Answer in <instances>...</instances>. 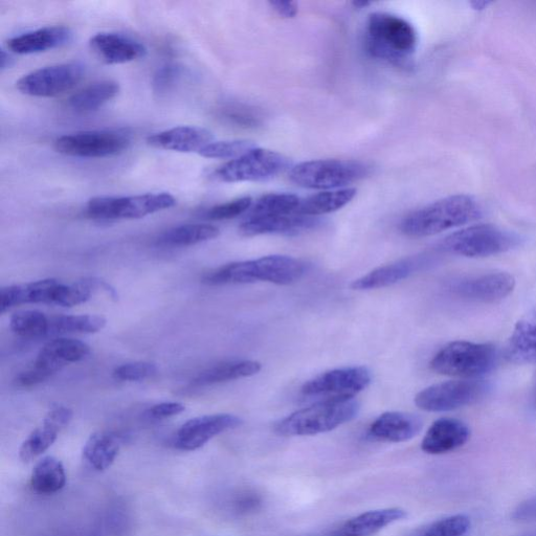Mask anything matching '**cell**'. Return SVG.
I'll use <instances>...</instances> for the list:
<instances>
[{
  "label": "cell",
  "instance_id": "obj_16",
  "mask_svg": "<svg viewBox=\"0 0 536 536\" xmlns=\"http://www.w3.org/2000/svg\"><path fill=\"white\" fill-rule=\"evenodd\" d=\"M515 287V277L505 272L466 276L450 285L455 296L480 303L500 302L507 298Z\"/></svg>",
  "mask_w": 536,
  "mask_h": 536
},
{
  "label": "cell",
  "instance_id": "obj_44",
  "mask_svg": "<svg viewBox=\"0 0 536 536\" xmlns=\"http://www.w3.org/2000/svg\"><path fill=\"white\" fill-rule=\"evenodd\" d=\"M186 407L181 402H162L155 405L148 411V416L152 419H166L182 414Z\"/></svg>",
  "mask_w": 536,
  "mask_h": 536
},
{
  "label": "cell",
  "instance_id": "obj_24",
  "mask_svg": "<svg viewBox=\"0 0 536 536\" xmlns=\"http://www.w3.org/2000/svg\"><path fill=\"white\" fill-rule=\"evenodd\" d=\"M423 423L412 414L402 412H387L379 416L369 429L374 439L386 442H405L417 436Z\"/></svg>",
  "mask_w": 536,
  "mask_h": 536
},
{
  "label": "cell",
  "instance_id": "obj_42",
  "mask_svg": "<svg viewBox=\"0 0 536 536\" xmlns=\"http://www.w3.org/2000/svg\"><path fill=\"white\" fill-rule=\"evenodd\" d=\"M181 77V67L175 64H166L159 69L153 78L154 91L165 94L176 84Z\"/></svg>",
  "mask_w": 536,
  "mask_h": 536
},
{
  "label": "cell",
  "instance_id": "obj_27",
  "mask_svg": "<svg viewBox=\"0 0 536 536\" xmlns=\"http://www.w3.org/2000/svg\"><path fill=\"white\" fill-rule=\"evenodd\" d=\"M407 512L401 508L372 510L347 521L343 527L344 536H371L387 526L402 521Z\"/></svg>",
  "mask_w": 536,
  "mask_h": 536
},
{
  "label": "cell",
  "instance_id": "obj_5",
  "mask_svg": "<svg viewBox=\"0 0 536 536\" xmlns=\"http://www.w3.org/2000/svg\"><path fill=\"white\" fill-rule=\"evenodd\" d=\"M92 296V289L83 281L65 284L56 279H46L3 287L0 290V311L5 314L22 304L74 307L86 303Z\"/></svg>",
  "mask_w": 536,
  "mask_h": 536
},
{
  "label": "cell",
  "instance_id": "obj_32",
  "mask_svg": "<svg viewBox=\"0 0 536 536\" xmlns=\"http://www.w3.org/2000/svg\"><path fill=\"white\" fill-rule=\"evenodd\" d=\"M219 230L211 225H185L165 232L159 243L165 247H190L201 242L215 239Z\"/></svg>",
  "mask_w": 536,
  "mask_h": 536
},
{
  "label": "cell",
  "instance_id": "obj_18",
  "mask_svg": "<svg viewBox=\"0 0 536 536\" xmlns=\"http://www.w3.org/2000/svg\"><path fill=\"white\" fill-rule=\"evenodd\" d=\"M432 263V257L427 255L402 259L376 268L369 274L354 280L350 287L353 290H359V292L388 287L409 278Z\"/></svg>",
  "mask_w": 536,
  "mask_h": 536
},
{
  "label": "cell",
  "instance_id": "obj_38",
  "mask_svg": "<svg viewBox=\"0 0 536 536\" xmlns=\"http://www.w3.org/2000/svg\"><path fill=\"white\" fill-rule=\"evenodd\" d=\"M220 116L228 123L242 128H255L262 123V116L254 107L232 103L221 108Z\"/></svg>",
  "mask_w": 536,
  "mask_h": 536
},
{
  "label": "cell",
  "instance_id": "obj_20",
  "mask_svg": "<svg viewBox=\"0 0 536 536\" xmlns=\"http://www.w3.org/2000/svg\"><path fill=\"white\" fill-rule=\"evenodd\" d=\"M469 437L471 430L464 422L455 418H441L432 424L424 436L421 449L430 455H442L462 448Z\"/></svg>",
  "mask_w": 536,
  "mask_h": 536
},
{
  "label": "cell",
  "instance_id": "obj_47",
  "mask_svg": "<svg viewBox=\"0 0 536 536\" xmlns=\"http://www.w3.org/2000/svg\"><path fill=\"white\" fill-rule=\"evenodd\" d=\"M260 505L261 499L255 494L245 495L237 502V508L242 512L257 510Z\"/></svg>",
  "mask_w": 536,
  "mask_h": 536
},
{
  "label": "cell",
  "instance_id": "obj_28",
  "mask_svg": "<svg viewBox=\"0 0 536 536\" xmlns=\"http://www.w3.org/2000/svg\"><path fill=\"white\" fill-rule=\"evenodd\" d=\"M119 93L120 86L117 82L103 80L88 85L74 94L69 100V105L76 113H93L115 99Z\"/></svg>",
  "mask_w": 536,
  "mask_h": 536
},
{
  "label": "cell",
  "instance_id": "obj_31",
  "mask_svg": "<svg viewBox=\"0 0 536 536\" xmlns=\"http://www.w3.org/2000/svg\"><path fill=\"white\" fill-rule=\"evenodd\" d=\"M261 368L259 362L247 360L219 364L200 373L194 379V385L204 387L236 381L258 374Z\"/></svg>",
  "mask_w": 536,
  "mask_h": 536
},
{
  "label": "cell",
  "instance_id": "obj_1",
  "mask_svg": "<svg viewBox=\"0 0 536 536\" xmlns=\"http://www.w3.org/2000/svg\"><path fill=\"white\" fill-rule=\"evenodd\" d=\"M482 215L474 197L454 195L410 213L401 221L400 230L412 238L429 237L468 225Z\"/></svg>",
  "mask_w": 536,
  "mask_h": 536
},
{
  "label": "cell",
  "instance_id": "obj_39",
  "mask_svg": "<svg viewBox=\"0 0 536 536\" xmlns=\"http://www.w3.org/2000/svg\"><path fill=\"white\" fill-rule=\"evenodd\" d=\"M471 527V521L458 515L434 522L421 529L415 536H464Z\"/></svg>",
  "mask_w": 536,
  "mask_h": 536
},
{
  "label": "cell",
  "instance_id": "obj_40",
  "mask_svg": "<svg viewBox=\"0 0 536 536\" xmlns=\"http://www.w3.org/2000/svg\"><path fill=\"white\" fill-rule=\"evenodd\" d=\"M253 207V199L250 196L240 197L229 203L217 205L209 209L206 217L210 220H229L248 212Z\"/></svg>",
  "mask_w": 536,
  "mask_h": 536
},
{
  "label": "cell",
  "instance_id": "obj_46",
  "mask_svg": "<svg viewBox=\"0 0 536 536\" xmlns=\"http://www.w3.org/2000/svg\"><path fill=\"white\" fill-rule=\"evenodd\" d=\"M271 7L283 18H294L298 14V6L293 2H271Z\"/></svg>",
  "mask_w": 536,
  "mask_h": 536
},
{
  "label": "cell",
  "instance_id": "obj_34",
  "mask_svg": "<svg viewBox=\"0 0 536 536\" xmlns=\"http://www.w3.org/2000/svg\"><path fill=\"white\" fill-rule=\"evenodd\" d=\"M302 198L289 193H272L258 199L248 216H282L297 214Z\"/></svg>",
  "mask_w": 536,
  "mask_h": 536
},
{
  "label": "cell",
  "instance_id": "obj_11",
  "mask_svg": "<svg viewBox=\"0 0 536 536\" xmlns=\"http://www.w3.org/2000/svg\"><path fill=\"white\" fill-rule=\"evenodd\" d=\"M129 134L120 130H94L66 134L54 142L57 152L81 159H104L125 152Z\"/></svg>",
  "mask_w": 536,
  "mask_h": 536
},
{
  "label": "cell",
  "instance_id": "obj_6",
  "mask_svg": "<svg viewBox=\"0 0 536 536\" xmlns=\"http://www.w3.org/2000/svg\"><path fill=\"white\" fill-rule=\"evenodd\" d=\"M499 352L494 345L456 341L444 346L431 362V369L441 375L476 378L495 370Z\"/></svg>",
  "mask_w": 536,
  "mask_h": 536
},
{
  "label": "cell",
  "instance_id": "obj_2",
  "mask_svg": "<svg viewBox=\"0 0 536 536\" xmlns=\"http://www.w3.org/2000/svg\"><path fill=\"white\" fill-rule=\"evenodd\" d=\"M417 43L416 30L405 18L382 12L370 15L366 49L372 57L395 66H408Z\"/></svg>",
  "mask_w": 536,
  "mask_h": 536
},
{
  "label": "cell",
  "instance_id": "obj_19",
  "mask_svg": "<svg viewBox=\"0 0 536 536\" xmlns=\"http://www.w3.org/2000/svg\"><path fill=\"white\" fill-rule=\"evenodd\" d=\"M95 55L107 64H125L144 58V44L118 33H99L89 40Z\"/></svg>",
  "mask_w": 536,
  "mask_h": 536
},
{
  "label": "cell",
  "instance_id": "obj_3",
  "mask_svg": "<svg viewBox=\"0 0 536 536\" xmlns=\"http://www.w3.org/2000/svg\"><path fill=\"white\" fill-rule=\"evenodd\" d=\"M304 273L305 265L301 261L288 256L274 255L223 265L208 274L204 282L209 285L255 282L290 285L299 281Z\"/></svg>",
  "mask_w": 536,
  "mask_h": 536
},
{
  "label": "cell",
  "instance_id": "obj_36",
  "mask_svg": "<svg viewBox=\"0 0 536 536\" xmlns=\"http://www.w3.org/2000/svg\"><path fill=\"white\" fill-rule=\"evenodd\" d=\"M106 319L97 315L62 316L51 320L55 333H97L106 326Z\"/></svg>",
  "mask_w": 536,
  "mask_h": 536
},
{
  "label": "cell",
  "instance_id": "obj_45",
  "mask_svg": "<svg viewBox=\"0 0 536 536\" xmlns=\"http://www.w3.org/2000/svg\"><path fill=\"white\" fill-rule=\"evenodd\" d=\"M74 413L71 409L65 407H57L52 409L44 421L52 424L55 428L62 431L69 426L72 421Z\"/></svg>",
  "mask_w": 536,
  "mask_h": 536
},
{
  "label": "cell",
  "instance_id": "obj_12",
  "mask_svg": "<svg viewBox=\"0 0 536 536\" xmlns=\"http://www.w3.org/2000/svg\"><path fill=\"white\" fill-rule=\"evenodd\" d=\"M488 391L489 386L477 379L449 381L419 392L415 397V404L426 412H450L477 404Z\"/></svg>",
  "mask_w": 536,
  "mask_h": 536
},
{
  "label": "cell",
  "instance_id": "obj_43",
  "mask_svg": "<svg viewBox=\"0 0 536 536\" xmlns=\"http://www.w3.org/2000/svg\"><path fill=\"white\" fill-rule=\"evenodd\" d=\"M50 377H52V375L33 365L28 370L21 372L15 378L14 384L18 388H31L48 381Z\"/></svg>",
  "mask_w": 536,
  "mask_h": 536
},
{
  "label": "cell",
  "instance_id": "obj_49",
  "mask_svg": "<svg viewBox=\"0 0 536 536\" xmlns=\"http://www.w3.org/2000/svg\"><path fill=\"white\" fill-rule=\"evenodd\" d=\"M531 410H532L533 414L536 415V387H535L533 397H532Z\"/></svg>",
  "mask_w": 536,
  "mask_h": 536
},
{
  "label": "cell",
  "instance_id": "obj_41",
  "mask_svg": "<svg viewBox=\"0 0 536 536\" xmlns=\"http://www.w3.org/2000/svg\"><path fill=\"white\" fill-rule=\"evenodd\" d=\"M158 373V367L151 363L139 362L118 367L114 377L121 382H141Z\"/></svg>",
  "mask_w": 536,
  "mask_h": 536
},
{
  "label": "cell",
  "instance_id": "obj_25",
  "mask_svg": "<svg viewBox=\"0 0 536 536\" xmlns=\"http://www.w3.org/2000/svg\"><path fill=\"white\" fill-rule=\"evenodd\" d=\"M505 357L517 365L536 364V307L513 329L506 344Z\"/></svg>",
  "mask_w": 536,
  "mask_h": 536
},
{
  "label": "cell",
  "instance_id": "obj_8",
  "mask_svg": "<svg viewBox=\"0 0 536 536\" xmlns=\"http://www.w3.org/2000/svg\"><path fill=\"white\" fill-rule=\"evenodd\" d=\"M369 173L370 167L360 161L317 160L290 169L289 180L301 188L331 191L345 189Z\"/></svg>",
  "mask_w": 536,
  "mask_h": 536
},
{
  "label": "cell",
  "instance_id": "obj_29",
  "mask_svg": "<svg viewBox=\"0 0 536 536\" xmlns=\"http://www.w3.org/2000/svg\"><path fill=\"white\" fill-rule=\"evenodd\" d=\"M356 192L354 188H345L311 195L302 199L297 214L307 217H317L337 212L351 203Z\"/></svg>",
  "mask_w": 536,
  "mask_h": 536
},
{
  "label": "cell",
  "instance_id": "obj_7",
  "mask_svg": "<svg viewBox=\"0 0 536 536\" xmlns=\"http://www.w3.org/2000/svg\"><path fill=\"white\" fill-rule=\"evenodd\" d=\"M516 234L493 225H476L443 238L438 251L466 258H485L506 253L518 247Z\"/></svg>",
  "mask_w": 536,
  "mask_h": 536
},
{
  "label": "cell",
  "instance_id": "obj_9",
  "mask_svg": "<svg viewBox=\"0 0 536 536\" xmlns=\"http://www.w3.org/2000/svg\"><path fill=\"white\" fill-rule=\"evenodd\" d=\"M176 199L169 193H148L133 196H100L88 200L85 214L92 219L109 221L141 219L169 210Z\"/></svg>",
  "mask_w": 536,
  "mask_h": 536
},
{
  "label": "cell",
  "instance_id": "obj_21",
  "mask_svg": "<svg viewBox=\"0 0 536 536\" xmlns=\"http://www.w3.org/2000/svg\"><path fill=\"white\" fill-rule=\"evenodd\" d=\"M212 142V132L196 126L174 127L155 133L147 140L153 148L181 153H199Z\"/></svg>",
  "mask_w": 536,
  "mask_h": 536
},
{
  "label": "cell",
  "instance_id": "obj_15",
  "mask_svg": "<svg viewBox=\"0 0 536 536\" xmlns=\"http://www.w3.org/2000/svg\"><path fill=\"white\" fill-rule=\"evenodd\" d=\"M242 419L232 414H214L190 419L177 431L174 448L184 452L197 451L214 437L237 429Z\"/></svg>",
  "mask_w": 536,
  "mask_h": 536
},
{
  "label": "cell",
  "instance_id": "obj_4",
  "mask_svg": "<svg viewBox=\"0 0 536 536\" xmlns=\"http://www.w3.org/2000/svg\"><path fill=\"white\" fill-rule=\"evenodd\" d=\"M361 410L360 402L353 399L317 401L280 420L275 427L283 437L314 436L331 432L352 421Z\"/></svg>",
  "mask_w": 536,
  "mask_h": 536
},
{
  "label": "cell",
  "instance_id": "obj_48",
  "mask_svg": "<svg viewBox=\"0 0 536 536\" xmlns=\"http://www.w3.org/2000/svg\"><path fill=\"white\" fill-rule=\"evenodd\" d=\"M11 57L9 53H6V50H2V56H0V66H2V70L8 69V67L11 65Z\"/></svg>",
  "mask_w": 536,
  "mask_h": 536
},
{
  "label": "cell",
  "instance_id": "obj_10",
  "mask_svg": "<svg viewBox=\"0 0 536 536\" xmlns=\"http://www.w3.org/2000/svg\"><path fill=\"white\" fill-rule=\"evenodd\" d=\"M290 167L286 156L272 150L256 147L240 158L221 166L214 173L223 183L264 182Z\"/></svg>",
  "mask_w": 536,
  "mask_h": 536
},
{
  "label": "cell",
  "instance_id": "obj_22",
  "mask_svg": "<svg viewBox=\"0 0 536 536\" xmlns=\"http://www.w3.org/2000/svg\"><path fill=\"white\" fill-rule=\"evenodd\" d=\"M72 39L73 32L69 28L46 27L9 39L7 49L18 55H32L60 49Z\"/></svg>",
  "mask_w": 536,
  "mask_h": 536
},
{
  "label": "cell",
  "instance_id": "obj_37",
  "mask_svg": "<svg viewBox=\"0 0 536 536\" xmlns=\"http://www.w3.org/2000/svg\"><path fill=\"white\" fill-rule=\"evenodd\" d=\"M256 147L254 143L242 140L212 142L198 154L206 159L233 161Z\"/></svg>",
  "mask_w": 536,
  "mask_h": 536
},
{
  "label": "cell",
  "instance_id": "obj_35",
  "mask_svg": "<svg viewBox=\"0 0 536 536\" xmlns=\"http://www.w3.org/2000/svg\"><path fill=\"white\" fill-rule=\"evenodd\" d=\"M60 432L51 423L43 420L42 426L34 430L21 444L19 450L21 461L29 463L46 453L56 442Z\"/></svg>",
  "mask_w": 536,
  "mask_h": 536
},
{
  "label": "cell",
  "instance_id": "obj_14",
  "mask_svg": "<svg viewBox=\"0 0 536 536\" xmlns=\"http://www.w3.org/2000/svg\"><path fill=\"white\" fill-rule=\"evenodd\" d=\"M84 76V66L79 63L56 64L21 77L16 87L30 97L54 98L73 91Z\"/></svg>",
  "mask_w": 536,
  "mask_h": 536
},
{
  "label": "cell",
  "instance_id": "obj_26",
  "mask_svg": "<svg viewBox=\"0 0 536 536\" xmlns=\"http://www.w3.org/2000/svg\"><path fill=\"white\" fill-rule=\"evenodd\" d=\"M122 439L115 433L98 432L86 441L83 458L98 472H104L114 464L119 456Z\"/></svg>",
  "mask_w": 536,
  "mask_h": 536
},
{
  "label": "cell",
  "instance_id": "obj_23",
  "mask_svg": "<svg viewBox=\"0 0 536 536\" xmlns=\"http://www.w3.org/2000/svg\"><path fill=\"white\" fill-rule=\"evenodd\" d=\"M89 354H91V347L87 344L74 339L61 338L44 346L33 365L53 376L65 366L85 360Z\"/></svg>",
  "mask_w": 536,
  "mask_h": 536
},
{
  "label": "cell",
  "instance_id": "obj_13",
  "mask_svg": "<svg viewBox=\"0 0 536 536\" xmlns=\"http://www.w3.org/2000/svg\"><path fill=\"white\" fill-rule=\"evenodd\" d=\"M372 381L366 367H347L327 371L310 379L301 389L303 397L317 401L353 399Z\"/></svg>",
  "mask_w": 536,
  "mask_h": 536
},
{
  "label": "cell",
  "instance_id": "obj_33",
  "mask_svg": "<svg viewBox=\"0 0 536 536\" xmlns=\"http://www.w3.org/2000/svg\"><path fill=\"white\" fill-rule=\"evenodd\" d=\"M10 328L20 338L39 339L51 332V320L41 311L21 310L11 317Z\"/></svg>",
  "mask_w": 536,
  "mask_h": 536
},
{
  "label": "cell",
  "instance_id": "obj_30",
  "mask_svg": "<svg viewBox=\"0 0 536 536\" xmlns=\"http://www.w3.org/2000/svg\"><path fill=\"white\" fill-rule=\"evenodd\" d=\"M31 488L39 495L59 493L66 484V474L62 462L52 456L41 459L33 469Z\"/></svg>",
  "mask_w": 536,
  "mask_h": 536
},
{
  "label": "cell",
  "instance_id": "obj_17",
  "mask_svg": "<svg viewBox=\"0 0 536 536\" xmlns=\"http://www.w3.org/2000/svg\"><path fill=\"white\" fill-rule=\"evenodd\" d=\"M320 225L316 217H307L298 214L282 216H248L239 228L245 237L259 235L279 234L298 235L302 232L315 229Z\"/></svg>",
  "mask_w": 536,
  "mask_h": 536
}]
</instances>
